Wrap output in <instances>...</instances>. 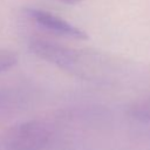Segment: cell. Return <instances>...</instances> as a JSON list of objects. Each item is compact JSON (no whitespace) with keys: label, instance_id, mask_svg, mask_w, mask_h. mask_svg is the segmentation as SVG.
Returning a JSON list of instances; mask_svg holds the SVG:
<instances>
[{"label":"cell","instance_id":"5b68a950","mask_svg":"<svg viewBox=\"0 0 150 150\" xmlns=\"http://www.w3.org/2000/svg\"><path fill=\"white\" fill-rule=\"evenodd\" d=\"M19 62V55L11 49H0V73L6 71Z\"/></svg>","mask_w":150,"mask_h":150},{"label":"cell","instance_id":"7a4b0ae2","mask_svg":"<svg viewBox=\"0 0 150 150\" xmlns=\"http://www.w3.org/2000/svg\"><path fill=\"white\" fill-rule=\"evenodd\" d=\"M50 136V128L43 121L20 122L0 132V150H42Z\"/></svg>","mask_w":150,"mask_h":150},{"label":"cell","instance_id":"52a82bcc","mask_svg":"<svg viewBox=\"0 0 150 150\" xmlns=\"http://www.w3.org/2000/svg\"><path fill=\"white\" fill-rule=\"evenodd\" d=\"M61 1H63V2H66L68 5H76V4L82 2L83 0H61Z\"/></svg>","mask_w":150,"mask_h":150},{"label":"cell","instance_id":"3957f363","mask_svg":"<svg viewBox=\"0 0 150 150\" xmlns=\"http://www.w3.org/2000/svg\"><path fill=\"white\" fill-rule=\"evenodd\" d=\"M26 15L34 21L40 27L56 34L60 36L75 39V40H87L88 34L79 28L77 26L73 25L71 22L67 21L66 19L49 12L46 9L36 8V7H26L25 8Z\"/></svg>","mask_w":150,"mask_h":150},{"label":"cell","instance_id":"6da1fadb","mask_svg":"<svg viewBox=\"0 0 150 150\" xmlns=\"http://www.w3.org/2000/svg\"><path fill=\"white\" fill-rule=\"evenodd\" d=\"M28 47L30 53L39 59L45 60L71 75L82 79H91L95 74L91 57L81 50L45 39H33Z\"/></svg>","mask_w":150,"mask_h":150},{"label":"cell","instance_id":"8992f818","mask_svg":"<svg viewBox=\"0 0 150 150\" xmlns=\"http://www.w3.org/2000/svg\"><path fill=\"white\" fill-rule=\"evenodd\" d=\"M12 98V94L8 90H0V110L4 109V107H6Z\"/></svg>","mask_w":150,"mask_h":150},{"label":"cell","instance_id":"277c9868","mask_svg":"<svg viewBox=\"0 0 150 150\" xmlns=\"http://www.w3.org/2000/svg\"><path fill=\"white\" fill-rule=\"evenodd\" d=\"M128 114L136 121L150 123V96L135 101L132 104H130L128 108Z\"/></svg>","mask_w":150,"mask_h":150}]
</instances>
